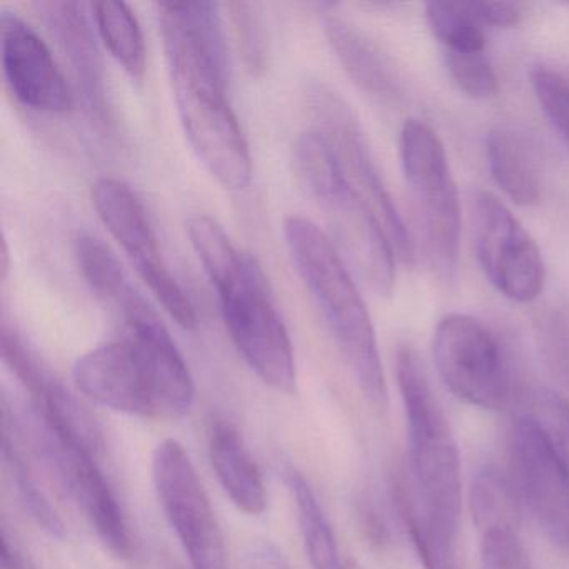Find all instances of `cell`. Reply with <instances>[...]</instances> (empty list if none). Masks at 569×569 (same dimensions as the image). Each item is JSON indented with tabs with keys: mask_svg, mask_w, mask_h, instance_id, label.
Wrapping results in <instances>:
<instances>
[{
	"mask_svg": "<svg viewBox=\"0 0 569 569\" xmlns=\"http://www.w3.org/2000/svg\"><path fill=\"white\" fill-rule=\"evenodd\" d=\"M158 11L186 138L219 184L241 191L251 182L252 158L228 99V44L218 4L161 2Z\"/></svg>",
	"mask_w": 569,
	"mask_h": 569,
	"instance_id": "1",
	"label": "cell"
},
{
	"mask_svg": "<svg viewBox=\"0 0 569 569\" xmlns=\"http://www.w3.org/2000/svg\"><path fill=\"white\" fill-rule=\"evenodd\" d=\"M72 379L96 405L154 421L184 418L196 399L191 371L154 311L126 322L121 339L81 356Z\"/></svg>",
	"mask_w": 569,
	"mask_h": 569,
	"instance_id": "2",
	"label": "cell"
},
{
	"mask_svg": "<svg viewBox=\"0 0 569 569\" xmlns=\"http://www.w3.org/2000/svg\"><path fill=\"white\" fill-rule=\"evenodd\" d=\"M284 238L292 261L325 316L359 389L376 408L388 402L378 339L365 299L329 236L311 219L291 216Z\"/></svg>",
	"mask_w": 569,
	"mask_h": 569,
	"instance_id": "3",
	"label": "cell"
},
{
	"mask_svg": "<svg viewBox=\"0 0 569 569\" xmlns=\"http://www.w3.org/2000/svg\"><path fill=\"white\" fill-rule=\"evenodd\" d=\"M295 172L302 191L325 212L329 239L339 254L376 295H391L395 248L375 212L349 184L335 148L319 129L296 142Z\"/></svg>",
	"mask_w": 569,
	"mask_h": 569,
	"instance_id": "4",
	"label": "cell"
},
{
	"mask_svg": "<svg viewBox=\"0 0 569 569\" xmlns=\"http://www.w3.org/2000/svg\"><path fill=\"white\" fill-rule=\"evenodd\" d=\"M396 378L408 425V479L422 508L442 525L459 531L461 461L448 418L429 385L415 349L401 346Z\"/></svg>",
	"mask_w": 569,
	"mask_h": 569,
	"instance_id": "5",
	"label": "cell"
},
{
	"mask_svg": "<svg viewBox=\"0 0 569 569\" xmlns=\"http://www.w3.org/2000/svg\"><path fill=\"white\" fill-rule=\"evenodd\" d=\"M2 428L9 429L44 465L66 496L91 522L106 548L118 558H131L128 519L111 482L98 465L99 455L52 428L29 402L16 409L6 396Z\"/></svg>",
	"mask_w": 569,
	"mask_h": 569,
	"instance_id": "6",
	"label": "cell"
},
{
	"mask_svg": "<svg viewBox=\"0 0 569 569\" xmlns=\"http://www.w3.org/2000/svg\"><path fill=\"white\" fill-rule=\"evenodd\" d=\"M212 286L239 355L264 385L292 395L298 382L295 351L261 268L244 256L234 271Z\"/></svg>",
	"mask_w": 569,
	"mask_h": 569,
	"instance_id": "7",
	"label": "cell"
},
{
	"mask_svg": "<svg viewBox=\"0 0 569 569\" xmlns=\"http://www.w3.org/2000/svg\"><path fill=\"white\" fill-rule=\"evenodd\" d=\"M401 162L429 261L449 276L458 264L461 208L445 144L431 126L419 119L405 122Z\"/></svg>",
	"mask_w": 569,
	"mask_h": 569,
	"instance_id": "8",
	"label": "cell"
},
{
	"mask_svg": "<svg viewBox=\"0 0 569 569\" xmlns=\"http://www.w3.org/2000/svg\"><path fill=\"white\" fill-rule=\"evenodd\" d=\"M432 358L449 391L468 405L499 411L516 395L501 342L472 316L452 312L438 322Z\"/></svg>",
	"mask_w": 569,
	"mask_h": 569,
	"instance_id": "9",
	"label": "cell"
},
{
	"mask_svg": "<svg viewBox=\"0 0 569 569\" xmlns=\"http://www.w3.org/2000/svg\"><path fill=\"white\" fill-rule=\"evenodd\" d=\"M152 481L191 569H229L214 509L181 442L166 439L156 448Z\"/></svg>",
	"mask_w": 569,
	"mask_h": 569,
	"instance_id": "10",
	"label": "cell"
},
{
	"mask_svg": "<svg viewBox=\"0 0 569 569\" xmlns=\"http://www.w3.org/2000/svg\"><path fill=\"white\" fill-rule=\"evenodd\" d=\"M92 204L102 224L122 246L142 281L181 328L196 329L198 316L169 271L144 204L126 182L104 178L92 188Z\"/></svg>",
	"mask_w": 569,
	"mask_h": 569,
	"instance_id": "11",
	"label": "cell"
},
{
	"mask_svg": "<svg viewBox=\"0 0 569 569\" xmlns=\"http://www.w3.org/2000/svg\"><path fill=\"white\" fill-rule=\"evenodd\" d=\"M476 256L488 281L505 298L531 302L545 286V262L535 239L505 202L478 192L472 202Z\"/></svg>",
	"mask_w": 569,
	"mask_h": 569,
	"instance_id": "12",
	"label": "cell"
},
{
	"mask_svg": "<svg viewBox=\"0 0 569 569\" xmlns=\"http://www.w3.org/2000/svg\"><path fill=\"white\" fill-rule=\"evenodd\" d=\"M311 108L321 124L319 131L335 148L346 179L381 222L395 248L396 258L411 264L415 261V244L382 182L355 112L336 92L322 86L311 92Z\"/></svg>",
	"mask_w": 569,
	"mask_h": 569,
	"instance_id": "13",
	"label": "cell"
},
{
	"mask_svg": "<svg viewBox=\"0 0 569 569\" xmlns=\"http://www.w3.org/2000/svg\"><path fill=\"white\" fill-rule=\"evenodd\" d=\"M511 461L519 498L546 538L569 551V469L535 426L516 419Z\"/></svg>",
	"mask_w": 569,
	"mask_h": 569,
	"instance_id": "14",
	"label": "cell"
},
{
	"mask_svg": "<svg viewBox=\"0 0 569 569\" xmlns=\"http://www.w3.org/2000/svg\"><path fill=\"white\" fill-rule=\"evenodd\" d=\"M0 351L6 366L14 372L29 395V405L62 435L94 452L104 448L102 432L91 412L66 388L64 382L26 345L16 328L2 321Z\"/></svg>",
	"mask_w": 569,
	"mask_h": 569,
	"instance_id": "15",
	"label": "cell"
},
{
	"mask_svg": "<svg viewBox=\"0 0 569 569\" xmlns=\"http://www.w3.org/2000/svg\"><path fill=\"white\" fill-rule=\"evenodd\" d=\"M0 49L6 81L21 104L51 114L72 111L74 92L48 46L11 12L0 18Z\"/></svg>",
	"mask_w": 569,
	"mask_h": 569,
	"instance_id": "16",
	"label": "cell"
},
{
	"mask_svg": "<svg viewBox=\"0 0 569 569\" xmlns=\"http://www.w3.org/2000/svg\"><path fill=\"white\" fill-rule=\"evenodd\" d=\"M36 9L68 58L86 111L99 126L111 129L114 124L106 89L104 62L84 4L54 0L38 2Z\"/></svg>",
	"mask_w": 569,
	"mask_h": 569,
	"instance_id": "17",
	"label": "cell"
},
{
	"mask_svg": "<svg viewBox=\"0 0 569 569\" xmlns=\"http://www.w3.org/2000/svg\"><path fill=\"white\" fill-rule=\"evenodd\" d=\"M209 459L219 485L239 511L248 516L264 512L268 495L261 469L231 422L219 419L212 425Z\"/></svg>",
	"mask_w": 569,
	"mask_h": 569,
	"instance_id": "18",
	"label": "cell"
},
{
	"mask_svg": "<svg viewBox=\"0 0 569 569\" xmlns=\"http://www.w3.org/2000/svg\"><path fill=\"white\" fill-rule=\"evenodd\" d=\"M325 34L336 58L359 89L378 99L398 98L401 82L388 56L355 26L326 16Z\"/></svg>",
	"mask_w": 569,
	"mask_h": 569,
	"instance_id": "19",
	"label": "cell"
},
{
	"mask_svg": "<svg viewBox=\"0 0 569 569\" xmlns=\"http://www.w3.org/2000/svg\"><path fill=\"white\" fill-rule=\"evenodd\" d=\"M396 502L425 569H462L456 549L458 532L419 505L406 475L396 482Z\"/></svg>",
	"mask_w": 569,
	"mask_h": 569,
	"instance_id": "20",
	"label": "cell"
},
{
	"mask_svg": "<svg viewBox=\"0 0 569 569\" xmlns=\"http://www.w3.org/2000/svg\"><path fill=\"white\" fill-rule=\"evenodd\" d=\"M486 158L496 184L515 204L535 206L541 196L538 172L522 142L511 132L495 129L486 138Z\"/></svg>",
	"mask_w": 569,
	"mask_h": 569,
	"instance_id": "21",
	"label": "cell"
},
{
	"mask_svg": "<svg viewBox=\"0 0 569 569\" xmlns=\"http://www.w3.org/2000/svg\"><path fill=\"white\" fill-rule=\"evenodd\" d=\"M289 489L298 511L299 529L312 569H348L341 558L331 522L305 476L289 472Z\"/></svg>",
	"mask_w": 569,
	"mask_h": 569,
	"instance_id": "22",
	"label": "cell"
},
{
	"mask_svg": "<svg viewBox=\"0 0 569 569\" xmlns=\"http://www.w3.org/2000/svg\"><path fill=\"white\" fill-rule=\"evenodd\" d=\"M519 498L515 481L496 466H485L471 486L472 521L485 535L489 531H516Z\"/></svg>",
	"mask_w": 569,
	"mask_h": 569,
	"instance_id": "23",
	"label": "cell"
},
{
	"mask_svg": "<svg viewBox=\"0 0 569 569\" xmlns=\"http://www.w3.org/2000/svg\"><path fill=\"white\" fill-rule=\"evenodd\" d=\"M96 26L112 58L124 68L136 81L146 72V46L141 26L124 2H94Z\"/></svg>",
	"mask_w": 569,
	"mask_h": 569,
	"instance_id": "24",
	"label": "cell"
},
{
	"mask_svg": "<svg viewBox=\"0 0 569 569\" xmlns=\"http://www.w3.org/2000/svg\"><path fill=\"white\" fill-rule=\"evenodd\" d=\"M518 418L538 429L552 451L569 469V401L542 386L525 388L516 395Z\"/></svg>",
	"mask_w": 569,
	"mask_h": 569,
	"instance_id": "25",
	"label": "cell"
},
{
	"mask_svg": "<svg viewBox=\"0 0 569 569\" xmlns=\"http://www.w3.org/2000/svg\"><path fill=\"white\" fill-rule=\"evenodd\" d=\"M425 14L429 31L446 51H485V28L472 12L471 0H432L425 6Z\"/></svg>",
	"mask_w": 569,
	"mask_h": 569,
	"instance_id": "26",
	"label": "cell"
},
{
	"mask_svg": "<svg viewBox=\"0 0 569 569\" xmlns=\"http://www.w3.org/2000/svg\"><path fill=\"white\" fill-rule=\"evenodd\" d=\"M2 456H4L6 465H8L9 472H11L12 481H14L22 505L26 506L34 521L46 532L56 536V538H62L66 532L64 522L59 518L58 511L52 508L48 496L39 488L38 481L32 476V469L29 462L26 461L21 442L4 428H2Z\"/></svg>",
	"mask_w": 569,
	"mask_h": 569,
	"instance_id": "27",
	"label": "cell"
},
{
	"mask_svg": "<svg viewBox=\"0 0 569 569\" xmlns=\"http://www.w3.org/2000/svg\"><path fill=\"white\" fill-rule=\"evenodd\" d=\"M531 86L546 118L569 144V72L552 66H536Z\"/></svg>",
	"mask_w": 569,
	"mask_h": 569,
	"instance_id": "28",
	"label": "cell"
},
{
	"mask_svg": "<svg viewBox=\"0 0 569 569\" xmlns=\"http://www.w3.org/2000/svg\"><path fill=\"white\" fill-rule=\"evenodd\" d=\"M446 68L459 91L469 98L486 101L498 96L499 79L485 51H446Z\"/></svg>",
	"mask_w": 569,
	"mask_h": 569,
	"instance_id": "29",
	"label": "cell"
},
{
	"mask_svg": "<svg viewBox=\"0 0 569 569\" xmlns=\"http://www.w3.org/2000/svg\"><path fill=\"white\" fill-rule=\"evenodd\" d=\"M242 62L251 74H261L268 62V39L261 12L251 2L229 4Z\"/></svg>",
	"mask_w": 569,
	"mask_h": 569,
	"instance_id": "30",
	"label": "cell"
},
{
	"mask_svg": "<svg viewBox=\"0 0 569 569\" xmlns=\"http://www.w3.org/2000/svg\"><path fill=\"white\" fill-rule=\"evenodd\" d=\"M481 569H531L516 531L499 529L482 535Z\"/></svg>",
	"mask_w": 569,
	"mask_h": 569,
	"instance_id": "31",
	"label": "cell"
},
{
	"mask_svg": "<svg viewBox=\"0 0 569 569\" xmlns=\"http://www.w3.org/2000/svg\"><path fill=\"white\" fill-rule=\"evenodd\" d=\"M475 12L482 28L508 29L521 22V9L512 2H491V0H471Z\"/></svg>",
	"mask_w": 569,
	"mask_h": 569,
	"instance_id": "32",
	"label": "cell"
},
{
	"mask_svg": "<svg viewBox=\"0 0 569 569\" xmlns=\"http://www.w3.org/2000/svg\"><path fill=\"white\" fill-rule=\"evenodd\" d=\"M244 569H289V566L274 545L256 542L246 555Z\"/></svg>",
	"mask_w": 569,
	"mask_h": 569,
	"instance_id": "33",
	"label": "cell"
},
{
	"mask_svg": "<svg viewBox=\"0 0 569 569\" xmlns=\"http://www.w3.org/2000/svg\"><path fill=\"white\" fill-rule=\"evenodd\" d=\"M2 568L34 569L21 546L9 535L8 528L2 529Z\"/></svg>",
	"mask_w": 569,
	"mask_h": 569,
	"instance_id": "34",
	"label": "cell"
},
{
	"mask_svg": "<svg viewBox=\"0 0 569 569\" xmlns=\"http://www.w3.org/2000/svg\"><path fill=\"white\" fill-rule=\"evenodd\" d=\"M9 271V251L8 244L4 242V248H2V279H6Z\"/></svg>",
	"mask_w": 569,
	"mask_h": 569,
	"instance_id": "35",
	"label": "cell"
},
{
	"mask_svg": "<svg viewBox=\"0 0 569 569\" xmlns=\"http://www.w3.org/2000/svg\"><path fill=\"white\" fill-rule=\"evenodd\" d=\"M348 569H359L356 565H348Z\"/></svg>",
	"mask_w": 569,
	"mask_h": 569,
	"instance_id": "36",
	"label": "cell"
}]
</instances>
